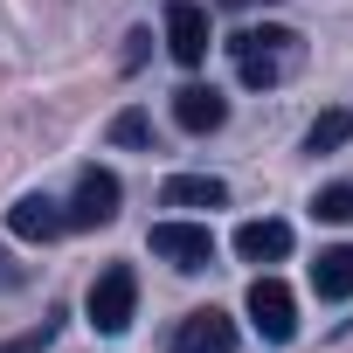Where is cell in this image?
Masks as SVG:
<instances>
[{
	"label": "cell",
	"mask_w": 353,
	"mask_h": 353,
	"mask_svg": "<svg viewBox=\"0 0 353 353\" xmlns=\"http://www.w3.org/2000/svg\"><path fill=\"white\" fill-rule=\"evenodd\" d=\"M236 256H243V263H277V256H291V222H277V215L243 222V229H236Z\"/></svg>",
	"instance_id": "obj_10"
},
{
	"label": "cell",
	"mask_w": 353,
	"mask_h": 353,
	"mask_svg": "<svg viewBox=\"0 0 353 353\" xmlns=\"http://www.w3.org/2000/svg\"><path fill=\"white\" fill-rule=\"evenodd\" d=\"M243 312H250V325H256L270 346H291V332H298V298H291L284 277H256V284L243 291Z\"/></svg>",
	"instance_id": "obj_3"
},
{
	"label": "cell",
	"mask_w": 353,
	"mask_h": 353,
	"mask_svg": "<svg viewBox=\"0 0 353 353\" xmlns=\"http://www.w3.org/2000/svg\"><path fill=\"white\" fill-rule=\"evenodd\" d=\"M166 353H236V319L222 305H201V312L181 319V332H173Z\"/></svg>",
	"instance_id": "obj_7"
},
{
	"label": "cell",
	"mask_w": 353,
	"mask_h": 353,
	"mask_svg": "<svg viewBox=\"0 0 353 353\" xmlns=\"http://www.w3.org/2000/svg\"><path fill=\"white\" fill-rule=\"evenodd\" d=\"M312 215H319V222H353V188H346V181H339V188H319V194H312Z\"/></svg>",
	"instance_id": "obj_15"
},
{
	"label": "cell",
	"mask_w": 353,
	"mask_h": 353,
	"mask_svg": "<svg viewBox=\"0 0 353 353\" xmlns=\"http://www.w3.org/2000/svg\"><path fill=\"white\" fill-rule=\"evenodd\" d=\"M222 201H229V188L215 173H173L159 188V208H222Z\"/></svg>",
	"instance_id": "obj_11"
},
{
	"label": "cell",
	"mask_w": 353,
	"mask_h": 353,
	"mask_svg": "<svg viewBox=\"0 0 353 353\" xmlns=\"http://www.w3.org/2000/svg\"><path fill=\"white\" fill-rule=\"evenodd\" d=\"M118 201H125L118 173L83 166V173H77V194H70V208H63V222H70V229H111V222H118Z\"/></svg>",
	"instance_id": "obj_5"
},
{
	"label": "cell",
	"mask_w": 353,
	"mask_h": 353,
	"mask_svg": "<svg viewBox=\"0 0 353 353\" xmlns=\"http://www.w3.org/2000/svg\"><path fill=\"white\" fill-rule=\"evenodd\" d=\"M49 339H56V319H42L35 332H21V339H8V346H0V353H42Z\"/></svg>",
	"instance_id": "obj_16"
},
{
	"label": "cell",
	"mask_w": 353,
	"mask_h": 353,
	"mask_svg": "<svg viewBox=\"0 0 353 353\" xmlns=\"http://www.w3.org/2000/svg\"><path fill=\"white\" fill-rule=\"evenodd\" d=\"M346 139H353V111H319L305 132V152H339Z\"/></svg>",
	"instance_id": "obj_13"
},
{
	"label": "cell",
	"mask_w": 353,
	"mask_h": 353,
	"mask_svg": "<svg viewBox=\"0 0 353 353\" xmlns=\"http://www.w3.org/2000/svg\"><path fill=\"white\" fill-rule=\"evenodd\" d=\"M83 312H90V325H97L104 339H118V332L132 325V312H139V270H132V263H104V270L90 277Z\"/></svg>",
	"instance_id": "obj_2"
},
{
	"label": "cell",
	"mask_w": 353,
	"mask_h": 353,
	"mask_svg": "<svg viewBox=\"0 0 353 353\" xmlns=\"http://www.w3.org/2000/svg\"><path fill=\"white\" fill-rule=\"evenodd\" d=\"M208 8L201 0H166V56L181 63V70H201L208 63Z\"/></svg>",
	"instance_id": "obj_6"
},
{
	"label": "cell",
	"mask_w": 353,
	"mask_h": 353,
	"mask_svg": "<svg viewBox=\"0 0 353 353\" xmlns=\"http://www.w3.org/2000/svg\"><path fill=\"white\" fill-rule=\"evenodd\" d=\"M0 284H8V270H0Z\"/></svg>",
	"instance_id": "obj_17"
},
{
	"label": "cell",
	"mask_w": 353,
	"mask_h": 353,
	"mask_svg": "<svg viewBox=\"0 0 353 353\" xmlns=\"http://www.w3.org/2000/svg\"><path fill=\"white\" fill-rule=\"evenodd\" d=\"M312 291L319 298H353V243H332V250H319V263H312Z\"/></svg>",
	"instance_id": "obj_12"
},
{
	"label": "cell",
	"mask_w": 353,
	"mask_h": 353,
	"mask_svg": "<svg viewBox=\"0 0 353 353\" xmlns=\"http://www.w3.org/2000/svg\"><path fill=\"white\" fill-rule=\"evenodd\" d=\"M111 145H125V152H145V145H152V118H145L139 104H132V111H118V118H111Z\"/></svg>",
	"instance_id": "obj_14"
},
{
	"label": "cell",
	"mask_w": 353,
	"mask_h": 353,
	"mask_svg": "<svg viewBox=\"0 0 353 353\" xmlns=\"http://www.w3.org/2000/svg\"><path fill=\"white\" fill-rule=\"evenodd\" d=\"M8 229H14L21 243H56L70 222H63V201H49V194H21V201L8 208Z\"/></svg>",
	"instance_id": "obj_9"
},
{
	"label": "cell",
	"mask_w": 353,
	"mask_h": 353,
	"mask_svg": "<svg viewBox=\"0 0 353 353\" xmlns=\"http://www.w3.org/2000/svg\"><path fill=\"white\" fill-rule=\"evenodd\" d=\"M173 125L194 132V139H208V132L229 125V97L215 83H181V90H173Z\"/></svg>",
	"instance_id": "obj_8"
},
{
	"label": "cell",
	"mask_w": 353,
	"mask_h": 353,
	"mask_svg": "<svg viewBox=\"0 0 353 353\" xmlns=\"http://www.w3.org/2000/svg\"><path fill=\"white\" fill-rule=\"evenodd\" d=\"M152 256L159 263H173V270H208L215 263V236H208V222H181V215H173V222H152Z\"/></svg>",
	"instance_id": "obj_4"
},
{
	"label": "cell",
	"mask_w": 353,
	"mask_h": 353,
	"mask_svg": "<svg viewBox=\"0 0 353 353\" xmlns=\"http://www.w3.org/2000/svg\"><path fill=\"white\" fill-rule=\"evenodd\" d=\"M229 56H236V77H243L250 90H270V83H284V77L298 70L305 42H298L291 28L263 21V28H243V35H229Z\"/></svg>",
	"instance_id": "obj_1"
}]
</instances>
